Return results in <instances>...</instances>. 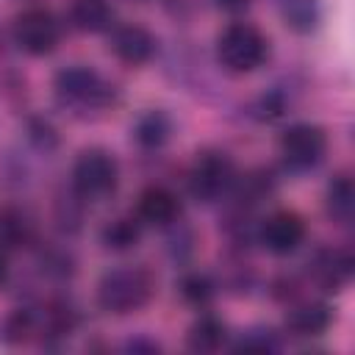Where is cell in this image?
<instances>
[{
  "instance_id": "cell-1",
  "label": "cell",
  "mask_w": 355,
  "mask_h": 355,
  "mask_svg": "<svg viewBox=\"0 0 355 355\" xmlns=\"http://www.w3.org/2000/svg\"><path fill=\"white\" fill-rule=\"evenodd\" d=\"M155 294V277L147 266H116L97 280V305L111 316L141 311Z\"/></svg>"
},
{
  "instance_id": "cell-2",
  "label": "cell",
  "mask_w": 355,
  "mask_h": 355,
  "mask_svg": "<svg viewBox=\"0 0 355 355\" xmlns=\"http://www.w3.org/2000/svg\"><path fill=\"white\" fill-rule=\"evenodd\" d=\"M269 58V39L252 22H230L216 36V61L230 75H250Z\"/></svg>"
},
{
  "instance_id": "cell-3",
  "label": "cell",
  "mask_w": 355,
  "mask_h": 355,
  "mask_svg": "<svg viewBox=\"0 0 355 355\" xmlns=\"http://www.w3.org/2000/svg\"><path fill=\"white\" fill-rule=\"evenodd\" d=\"M53 92L61 105L75 111H103L116 97L111 80H105L97 69L86 64H72L58 69L53 78Z\"/></svg>"
},
{
  "instance_id": "cell-4",
  "label": "cell",
  "mask_w": 355,
  "mask_h": 355,
  "mask_svg": "<svg viewBox=\"0 0 355 355\" xmlns=\"http://www.w3.org/2000/svg\"><path fill=\"white\" fill-rule=\"evenodd\" d=\"M119 186V164L105 147H86L72 164V189L86 202L108 200Z\"/></svg>"
},
{
  "instance_id": "cell-5",
  "label": "cell",
  "mask_w": 355,
  "mask_h": 355,
  "mask_svg": "<svg viewBox=\"0 0 355 355\" xmlns=\"http://www.w3.org/2000/svg\"><path fill=\"white\" fill-rule=\"evenodd\" d=\"M236 183V164L222 150H202L189 166L186 186L197 202H216L222 200Z\"/></svg>"
},
{
  "instance_id": "cell-6",
  "label": "cell",
  "mask_w": 355,
  "mask_h": 355,
  "mask_svg": "<svg viewBox=\"0 0 355 355\" xmlns=\"http://www.w3.org/2000/svg\"><path fill=\"white\" fill-rule=\"evenodd\" d=\"M11 39L14 44L33 58L50 55L61 42V22L58 17L44 6H28L22 8L11 22Z\"/></svg>"
},
{
  "instance_id": "cell-7",
  "label": "cell",
  "mask_w": 355,
  "mask_h": 355,
  "mask_svg": "<svg viewBox=\"0 0 355 355\" xmlns=\"http://www.w3.org/2000/svg\"><path fill=\"white\" fill-rule=\"evenodd\" d=\"M280 161L288 172H311L327 155V133L311 122H294L280 133Z\"/></svg>"
},
{
  "instance_id": "cell-8",
  "label": "cell",
  "mask_w": 355,
  "mask_h": 355,
  "mask_svg": "<svg viewBox=\"0 0 355 355\" xmlns=\"http://www.w3.org/2000/svg\"><path fill=\"white\" fill-rule=\"evenodd\" d=\"M305 219L294 211H275L258 225V244L277 258L297 252L305 244Z\"/></svg>"
},
{
  "instance_id": "cell-9",
  "label": "cell",
  "mask_w": 355,
  "mask_h": 355,
  "mask_svg": "<svg viewBox=\"0 0 355 355\" xmlns=\"http://www.w3.org/2000/svg\"><path fill=\"white\" fill-rule=\"evenodd\" d=\"M155 36L136 22L128 25H114L111 36H108V50L114 53L116 61L128 64V67H141L155 55Z\"/></svg>"
},
{
  "instance_id": "cell-10",
  "label": "cell",
  "mask_w": 355,
  "mask_h": 355,
  "mask_svg": "<svg viewBox=\"0 0 355 355\" xmlns=\"http://www.w3.org/2000/svg\"><path fill=\"white\" fill-rule=\"evenodd\" d=\"M180 200L172 189L166 186H147L139 191L136 197V219L141 225H150V227H169L180 219Z\"/></svg>"
},
{
  "instance_id": "cell-11",
  "label": "cell",
  "mask_w": 355,
  "mask_h": 355,
  "mask_svg": "<svg viewBox=\"0 0 355 355\" xmlns=\"http://www.w3.org/2000/svg\"><path fill=\"white\" fill-rule=\"evenodd\" d=\"M336 313L327 302L322 300H305V302H294L286 313V330L297 338H316L322 333L330 330Z\"/></svg>"
},
{
  "instance_id": "cell-12",
  "label": "cell",
  "mask_w": 355,
  "mask_h": 355,
  "mask_svg": "<svg viewBox=\"0 0 355 355\" xmlns=\"http://www.w3.org/2000/svg\"><path fill=\"white\" fill-rule=\"evenodd\" d=\"M311 280L322 291H338L352 277V255L347 250H322L308 263Z\"/></svg>"
},
{
  "instance_id": "cell-13",
  "label": "cell",
  "mask_w": 355,
  "mask_h": 355,
  "mask_svg": "<svg viewBox=\"0 0 355 355\" xmlns=\"http://www.w3.org/2000/svg\"><path fill=\"white\" fill-rule=\"evenodd\" d=\"M225 341H227V324L214 313H202L200 319H194L186 333V347L191 352H216L225 347Z\"/></svg>"
},
{
  "instance_id": "cell-14",
  "label": "cell",
  "mask_w": 355,
  "mask_h": 355,
  "mask_svg": "<svg viewBox=\"0 0 355 355\" xmlns=\"http://www.w3.org/2000/svg\"><path fill=\"white\" fill-rule=\"evenodd\" d=\"M69 19L83 33H105L114 28V8L108 0H72Z\"/></svg>"
},
{
  "instance_id": "cell-15",
  "label": "cell",
  "mask_w": 355,
  "mask_h": 355,
  "mask_svg": "<svg viewBox=\"0 0 355 355\" xmlns=\"http://www.w3.org/2000/svg\"><path fill=\"white\" fill-rule=\"evenodd\" d=\"M324 211L327 216L347 227L352 222V211H355V189H352V178L349 175H336L327 189H324Z\"/></svg>"
},
{
  "instance_id": "cell-16",
  "label": "cell",
  "mask_w": 355,
  "mask_h": 355,
  "mask_svg": "<svg viewBox=\"0 0 355 355\" xmlns=\"http://www.w3.org/2000/svg\"><path fill=\"white\" fill-rule=\"evenodd\" d=\"M141 222L136 219V214H128V216H116L111 219L103 230H100V244L108 250V252H130L139 247L141 241Z\"/></svg>"
},
{
  "instance_id": "cell-17",
  "label": "cell",
  "mask_w": 355,
  "mask_h": 355,
  "mask_svg": "<svg viewBox=\"0 0 355 355\" xmlns=\"http://www.w3.org/2000/svg\"><path fill=\"white\" fill-rule=\"evenodd\" d=\"M172 136V119L164 111H144L133 125V139L144 150H161Z\"/></svg>"
},
{
  "instance_id": "cell-18",
  "label": "cell",
  "mask_w": 355,
  "mask_h": 355,
  "mask_svg": "<svg viewBox=\"0 0 355 355\" xmlns=\"http://www.w3.org/2000/svg\"><path fill=\"white\" fill-rule=\"evenodd\" d=\"M280 8L283 22L297 31V33H311L316 31L322 11H319V0H275Z\"/></svg>"
},
{
  "instance_id": "cell-19",
  "label": "cell",
  "mask_w": 355,
  "mask_h": 355,
  "mask_svg": "<svg viewBox=\"0 0 355 355\" xmlns=\"http://www.w3.org/2000/svg\"><path fill=\"white\" fill-rule=\"evenodd\" d=\"M178 294H180V300H183L186 305H191V308H205V305L214 300L216 286H214V280H211L208 275H202V272H189V275H183V277L178 280Z\"/></svg>"
},
{
  "instance_id": "cell-20",
  "label": "cell",
  "mask_w": 355,
  "mask_h": 355,
  "mask_svg": "<svg viewBox=\"0 0 355 355\" xmlns=\"http://www.w3.org/2000/svg\"><path fill=\"white\" fill-rule=\"evenodd\" d=\"M33 333H36V316L25 308H19V311H14L3 319V333L0 336L8 344H25L28 338H33Z\"/></svg>"
},
{
  "instance_id": "cell-21",
  "label": "cell",
  "mask_w": 355,
  "mask_h": 355,
  "mask_svg": "<svg viewBox=\"0 0 355 355\" xmlns=\"http://www.w3.org/2000/svg\"><path fill=\"white\" fill-rule=\"evenodd\" d=\"M236 349H277V341L269 336V330H266V336H258V333H250V338H241L239 344H236Z\"/></svg>"
},
{
  "instance_id": "cell-22",
  "label": "cell",
  "mask_w": 355,
  "mask_h": 355,
  "mask_svg": "<svg viewBox=\"0 0 355 355\" xmlns=\"http://www.w3.org/2000/svg\"><path fill=\"white\" fill-rule=\"evenodd\" d=\"M214 6L216 8H222V11H244L247 6H250V0H214Z\"/></svg>"
},
{
  "instance_id": "cell-23",
  "label": "cell",
  "mask_w": 355,
  "mask_h": 355,
  "mask_svg": "<svg viewBox=\"0 0 355 355\" xmlns=\"http://www.w3.org/2000/svg\"><path fill=\"white\" fill-rule=\"evenodd\" d=\"M3 280H6V258L0 255V283H3Z\"/></svg>"
}]
</instances>
